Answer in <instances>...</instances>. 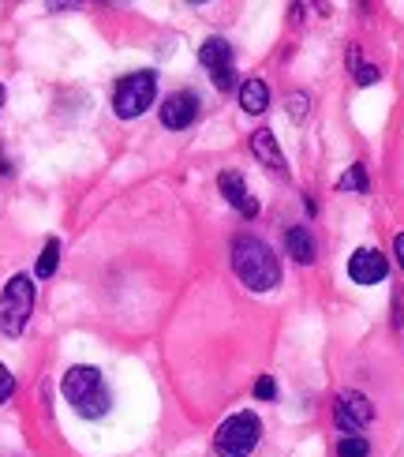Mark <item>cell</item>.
<instances>
[{"mask_svg": "<svg viewBox=\"0 0 404 457\" xmlns=\"http://www.w3.org/2000/svg\"><path fill=\"white\" fill-rule=\"evenodd\" d=\"M233 270L251 293H269L281 281V262L269 252V244H262L259 237L233 240Z\"/></svg>", "mask_w": 404, "mask_h": 457, "instance_id": "cell-1", "label": "cell"}, {"mask_svg": "<svg viewBox=\"0 0 404 457\" xmlns=\"http://www.w3.org/2000/svg\"><path fill=\"white\" fill-rule=\"evenodd\" d=\"M61 390H64L68 402L75 405V412L87 416V420H102V416L109 412V405H112V397H109V386H105L102 371H98V368H90V364L68 368Z\"/></svg>", "mask_w": 404, "mask_h": 457, "instance_id": "cell-2", "label": "cell"}, {"mask_svg": "<svg viewBox=\"0 0 404 457\" xmlns=\"http://www.w3.org/2000/svg\"><path fill=\"white\" fill-rule=\"evenodd\" d=\"M30 312H34V281L27 274H15L4 285V293H0V330L8 337H19L27 330Z\"/></svg>", "mask_w": 404, "mask_h": 457, "instance_id": "cell-3", "label": "cell"}, {"mask_svg": "<svg viewBox=\"0 0 404 457\" xmlns=\"http://www.w3.org/2000/svg\"><path fill=\"white\" fill-rule=\"evenodd\" d=\"M153 94H158V75L153 71H131L112 90V109H117L120 120H135L153 105Z\"/></svg>", "mask_w": 404, "mask_h": 457, "instance_id": "cell-4", "label": "cell"}, {"mask_svg": "<svg viewBox=\"0 0 404 457\" xmlns=\"http://www.w3.org/2000/svg\"><path fill=\"white\" fill-rule=\"evenodd\" d=\"M262 439V424L255 412H236L218 428L214 435V450L218 457H247Z\"/></svg>", "mask_w": 404, "mask_h": 457, "instance_id": "cell-5", "label": "cell"}, {"mask_svg": "<svg viewBox=\"0 0 404 457\" xmlns=\"http://www.w3.org/2000/svg\"><path fill=\"white\" fill-rule=\"evenodd\" d=\"M199 64L210 71L218 90H233L236 87V68H233V46L225 37H210L199 46Z\"/></svg>", "mask_w": 404, "mask_h": 457, "instance_id": "cell-6", "label": "cell"}, {"mask_svg": "<svg viewBox=\"0 0 404 457\" xmlns=\"http://www.w3.org/2000/svg\"><path fill=\"white\" fill-rule=\"evenodd\" d=\"M334 420H337V428L344 435H359L375 420V405L359 390H344V394L334 397Z\"/></svg>", "mask_w": 404, "mask_h": 457, "instance_id": "cell-7", "label": "cell"}, {"mask_svg": "<svg viewBox=\"0 0 404 457\" xmlns=\"http://www.w3.org/2000/svg\"><path fill=\"white\" fill-rule=\"evenodd\" d=\"M199 117V98L191 90H177V94H169L165 105H161V124L169 131H184L191 128Z\"/></svg>", "mask_w": 404, "mask_h": 457, "instance_id": "cell-8", "label": "cell"}, {"mask_svg": "<svg viewBox=\"0 0 404 457\" xmlns=\"http://www.w3.org/2000/svg\"><path fill=\"white\" fill-rule=\"evenodd\" d=\"M386 270H390V262L382 252H375V247H359V252L349 259V278L356 285H378L386 278Z\"/></svg>", "mask_w": 404, "mask_h": 457, "instance_id": "cell-9", "label": "cell"}, {"mask_svg": "<svg viewBox=\"0 0 404 457\" xmlns=\"http://www.w3.org/2000/svg\"><path fill=\"white\" fill-rule=\"evenodd\" d=\"M218 187H221V195L233 203L243 218H259V203L251 199V192H247V184H243L240 173H221L218 177Z\"/></svg>", "mask_w": 404, "mask_h": 457, "instance_id": "cell-10", "label": "cell"}, {"mask_svg": "<svg viewBox=\"0 0 404 457\" xmlns=\"http://www.w3.org/2000/svg\"><path fill=\"white\" fill-rule=\"evenodd\" d=\"M251 154H255L262 165L274 169V173H284V158H281V150H277V143H274V131H266V128L255 131V136H251Z\"/></svg>", "mask_w": 404, "mask_h": 457, "instance_id": "cell-11", "label": "cell"}, {"mask_svg": "<svg viewBox=\"0 0 404 457\" xmlns=\"http://www.w3.org/2000/svg\"><path fill=\"white\" fill-rule=\"evenodd\" d=\"M284 247H288V255H293L300 266H307L315 259V244H311V233H307L303 225H293L284 233Z\"/></svg>", "mask_w": 404, "mask_h": 457, "instance_id": "cell-12", "label": "cell"}, {"mask_svg": "<svg viewBox=\"0 0 404 457\" xmlns=\"http://www.w3.org/2000/svg\"><path fill=\"white\" fill-rule=\"evenodd\" d=\"M240 105H243L247 112H266V109H269V87H266L262 79H247V83L240 87Z\"/></svg>", "mask_w": 404, "mask_h": 457, "instance_id": "cell-13", "label": "cell"}, {"mask_svg": "<svg viewBox=\"0 0 404 457\" xmlns=\"http://www.w3.org/2000/svg\"><path fill=\"white\" fill-rule=\"evenodd\" d=\"M56 262H61V240L49 237L42 255H37V278H53L56 274Z\"/></svg>", "mask_w": 404, "mask_h": 457, "instance_id": "cell-14", "label": "cell"}, {"mask_svg": "<svg viewBox=\"0 0 404 457\" xmlns=\"http://www.w3.org/2000/svg\"><path fill=\"white\" fill-rule=\"evenodd\" d=\"M367 453H371V446L363 435H344L337 443V457H367Z\"/></svg>", "mask_w": 404, "mask_h": 457, "instance_id": "cell-15", "label": "cell"}, {"mask_svg": "<svg viewBox=\"0 0 404 457\" xmlns=\"http://www.w3.org/2000/svg\"><path fill=\"white\" fill-rule=\"evenodd\" d=\"M337 187H341V192H367V169H363V165H352L349 173L341 177Z\"/></svg>", "mask_w": 404, "mask_h": 457, "instance_id": "cell-16", "label": "cell"}, {"mask_svg": "<svg viewBox=\"0 0 404 457\" xmlns=\"http://www.w3.org/2000/svg\"><path fill=\"white\" fill-rule=\"evenodd\" d=\"M12 394H15V375H12L4 364H0V405H4Z\"/></svg>", "mask_w": 404, "mask_h": 457, "instance_id": "cell-17", "label": "cell"}, {"mask_svg": "<svg viewBox=\"0 0 404 457\" xmlns=\"http://www.w3.org/2000/svg\"><path fill=\"white\" fill-rule=\"evenodd\" d=\"M274 394H277L274 378H269V375H262L259 383H255V397H259V402H274Z\"/></svg>", "mask_w": 404, "mask_h": 457, "instance_id": "cell-18", "label": "cell"}, {"mask_svg": "<svg viewBox=\"0 0 404 457\" xmlns=\"http://www.w3.org/2000/svg\"><path fill=\"white\" fill-rule=\"evenodd\" d=\"M288 105H293V117H296V120H303V117H307V94H303V90L288 94Z\"/></svg>", "mask_w": 404, "mask_h": 457, "instance_id": "cell-19", "label": "cell"}, {"mask_svg": "<svg viewBox=\"0 0 404 457\" xmlns=\"http://www.w3.org/2000/svg\"><path fill=\"white\" fill-rule=\"evenodd\" d=\"M393 255H397V262H400V270H404V233L393 240Z\"/></svg>", "mask_w": 404, "mask_h": 457, "instance_id": "cell-20", "label": "cell"}, {"mask_svg": "<svg viewBox=\"0 0 404 457\" xmlns=\"http://www.w3.org/2000/svg\"><path fill=\"white\" fill-rule=\"evenodd\" d=\"M0 105H4V87H0Z\"/></svg>", "mask_w": 404, "mask_h": 457, "instance_id": "cell-21", "label": "cell"}]
</instances>
